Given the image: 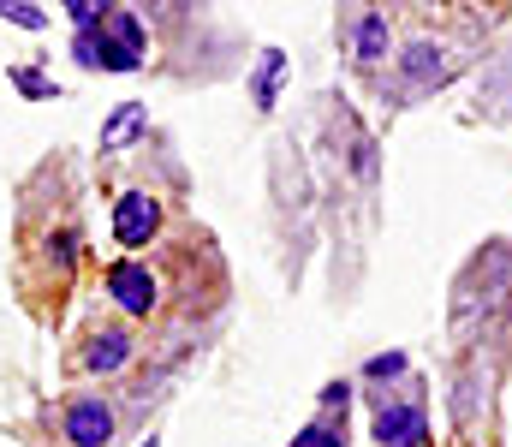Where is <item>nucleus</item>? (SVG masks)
<instances>
[{
  "label": "nucleus",
  "mask_w": 512,
  "mask_h": 447,
  "mask_svg": "<svg viewBox=\"0 0 512 447\" xmlns=\"http://www.w3.org/2000/svg\"><path fill=\"white\" fill-rule=\"evenodd\" d=\"M60 436L72 447H114V436H120V406L108 394H72L60 406Z\"/></svg>",
  "instance_id": "f257e3e1"
},
{
  "label": "nucleus",
  "mask_w": 512,
  "mask_h": 447,
  "mask_svg": "<svg viewBox=\"0 0 512 447\" xmlns=\"http://www.w3.org/2000/svg\"><path fill=\"white\" fill-rule=\"evenodd\" d=\"M453 72H459V54H453L447 42H411L405 60H399L393 96H429V90H441Z\"/></svg>",
  "instance_id": "f03ea898"
},
{
  "label": "nucleus",
  "mask_w": 512,
  "mask_h": 447,
  "mask_svg": "<svg viewBox=\"0 0 512 447\" xmlns=\"http://www.w3.org/2000/svg\"><path fill=\"white\" fill-rule=\"evenodd\" d=\"M102 30H108V36H102V42L84 36L78 54H84L90 66H120V72L137 66V54H143V30H137V18H131L126 6H108V12H102Z\"/></svg>",
  "instance_id": "7ed1b4c3"
},
{
  "label": "nucleus",
  "mask_w": 512,
  "mask_h": 447,
  "mask_svg": "<svg viewBox=\"0 0 512 447\" xmlns=\"http://www.w3.org/2000/svg\"><path fill=\"white\" fill-rule=\"evenodd\" d=\"M102 287H108V298H114L126 316H149V310L161 304V281H155V269H149V263H131V257H120V263L102 275Z\"/></svg>",
  "instance_id": "20e7f679"
},
{
  "label": "nucleus",
  "mask_w": 512,
  "mask_h": 447,
  "mask_svg": "<svg viewBox=\"0 0 512 447\" xmlns=\"http://www.w3.org/2000/svg\"><path fill=\"white\" fill-rule=\"evenodd\" d=\"M161 233V203L149 197V191H120V203H114V239L137 251V245H149Z\"/></svg>",
  "instance_id": "39448f33"
},
{
  "label": "nucleus",
  "mask_w": 512,
  "mask_h": 447,
  "mask_svg": "<svg viewBox=\"0 0 512 447\" xmlns=\"http://www.w3.org/2000/svg\"><path fill=\"white\" fill-rule=\"evenodd\" d=\"M376 436H382L387 447H423L429 442V424H423V406L417 400H393L382 412H376Z\"/></svg>",
  "instance_id": "423d86ee"
},
{
  "label": "nucleus",
  "mask_w": 512,
  "mask_h": 447,
  "mask_svg": "<svg viewBox=\"0 0 512 447\" xmlns=\"http://www.w3.org/2000/svg\"><path fill=\"white\" fill-rule=\"evenodd\" d=\"M131 352H137V346H131L126 328H102V334H90V340L72 352V364H78V370H102V376H108V370L131 364Z\"/></svg>",
  "instance_id": "0eeeda50"
},
{
  "label": "nucleus",
  "mask_w": 512,
  "mask_h": 447,
  "mask_svg": "<svg viewBox=\"0 0 512 447\" xmlns=\"http://www.w3.org/2000/svg\"><path fill=\"white\" fill-rule=\"evenodd\" d=\"M346 36H352L358 60H364V66H376V60H382V48H387V18H382V12H364V6H358V12L346 18Z\"/></svg>",
  "instance_id": "6e6552de"
},
{
  "label": "nucleus",
  "mask_w": 512,
  "mask_h": 447,
  "mask_svg": "<svg viewBox=\"0 0 512 447\" xmlns=\"http://www.w3.org/2000/svg\"><path fill=\"white\" fill-rule=\"evenodd\" d=\"M137 132H143V108H137V102H126V108H120V114L108 120V132H102V149L114 155V149H120V144H131Z\"/></svg>",
  "instance_id": "1a4fd4ad"
},
{
  "label": "nucleus",
  "mask_w": 512,
  "mask_h": 447,
  "mask_svg": "<svg viewBox=\"0 0 512 447\" xmlns=\"http://www.w3.org/2000/svg\"><path fill=\"white\" fill-rule=\"evenodd\" d=\"M292 447H346V430H334L328 418H316V424H310V430H304Z\"/></svg>",
  "instance_id": "9d476101"
},
{
  "label": "nucleus",
  "mask_w": 512,
  "mask_h": 447,
  "mask_svg": "<svg viewBox=\"0 0 512 447\" xmlns=\"http://www.w3.org/2000/svg\"><path fill=\"white\" fill-rule=\"evenodd\" d=\"M149 447H155V442H149Z\"/></svg>",
  "instance_id": "9b49d317"
}]
</instances>
